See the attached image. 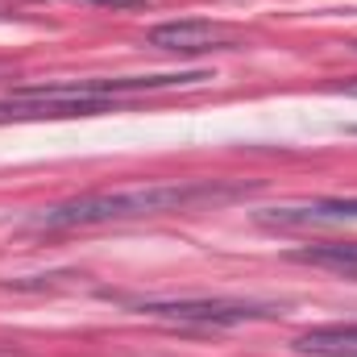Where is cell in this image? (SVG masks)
Listing matches in <instances>:
<instances>
[{"instance_id":"obj_1","label":"cell","mask_w":357,"mask_h":357,"mask_svg":"<svg viewBox=\"0 0 357 357\" xmlns=\"http://www.w3.org/2000/svg\"><path fill=\"white\" fill-rule=\"evenodd\" d=\"M245 187H229V183H150V187H125V191H88V195L42 208L29 225L50 229V233L54 229H88V225L183 212L195 204H220V199H233Z\"/></svg>"},{"instance_id":"obj_2","label":"cell","mask_w":357,"mask_h":357,"mask_svg":"<svg viewBox=\"0 0 357 357\" xmlns=\"http://www.w3.org/2000/svg\"><path fill=\"white\" fill-rule=\"evenodd\" d=\"M133 312L150 320H175V324H212V328H233V324H254L278 316L274 303L258 299H208V295H178V299H125Z\"/></svg>"},{"instance_id":"obj_3","label":"cell","mask_w":357,"mask_h":357,"mask_svg":"<svg viewBox=\"0 0 357 357\" xmlns=\"http://www.w3.org/2000/svg\"><path fill=\"white\" fill-rule=\"evenodd\" d=\"M146 42L167 54H208V50L241 46V38L229 25H212V21H167V25H154L146 33Z\"/></svg>"},{"instance_id":"obj_4","label":"cell","mask_w":357,"mask_h":357,"mask_svg":"<svg viewBox=\"0 0 357 357\" xmlns=\"http://www.w3.org/2000/svg\"><path fill=\"white\" fill-rule=\"evenodd\" d=\"M258 220L270 229H312V225H345L357 220V195H324L307 204H287V208H266Z\"/></svg>"},{"instance_id":"obj_5","label":"cell","mask_w":357,"mask_h":357,"mask_svg":"<svg viewBox=\"0 0 357 357\" xmlns=\"http://www.w3.org/2000/svg\"><path fill=\"white\" fill-rule=\"evenodd\" d=\"M303 357H357V324H316L291 341Z\"/></svg>"},{"instance_id":"obj_6","label":"cell","mask_w":357,"mask_h":357,"mask_svg":"<svg viewBox=\"0 0 357 357\" xmlns=\"http://www.w3.org/2000/svg\"><path fill=\"white\" fill-rule=\"evenodd\" d=\"M287 258H291V262H303V266H324V270L357 274V241H324V245L291 250Z\"/></svg>"},{"instance_id":"obj_7","label":"cell","mask_w":357,"mask_h":357,"mask_svg":"<svg viewBox=\"0 0 357 357\" xmlns=\"http://www.w3.org/2000/svg\"><path fill=\"white\" fill-rule=\"evenodd\" d=\"M96 4H108V8H137V4H146V0H96Z\"/></svg>"},{"instance_id":"obj_8","label":"cell","mask_w":357,"mask_h":357,"mask_svg":"<svg viewBox=\"0 0 357 357\" xmlns=\"http://www.w3.org/2000/svg\"><path fill=\"white\" fill-rule=\"evenodd\" d=\"M345 91H349V96H357V84H349V88H345Z\"/></svg>"}]
</instances>
